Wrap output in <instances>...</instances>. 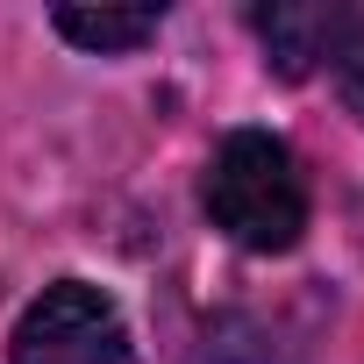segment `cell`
<instances>
[{"mask_svg": "<svg viewBox=\"0 0 364 364\" xmlns=\"http://www.w3.org/2000/svg\"><path fill=\"white\" fill-rule=\"evenodd\" d=\"M200 200H208V222H215L229 243L257 250V257L293 250L300 229H307V178H300L293 150H286L272 129H236V136H222Z\"/></svg>", "mask_w": 364, "mask_h": 364, "instance_id": "obj_1", "label": "cell"}, {"mask_svg": "<svg viewBox=\"0 0 364 364\" xmlns=\"http://www.w3.org/2000/svg\"><path fill=\"white\" fill-rule=\"evenodd\" d=\"M8 364H136V336L100 286L58 279L22 307L8 336Z\"/></svg>", "mask_w": 364, "mask_h": 364, "instance_id": "obj_2", "label": "cell"}, {"mask_svg": "<svg viewBox=\"0 0 364 364\" xmlns=\"http://www.w3.org/2000/svg\"><path fill=\"white\" fill-rule=\"evenodd\" d=\"M343 15H350V0H272V8H250V29L279 79H307L314 65H328Z\"/></svg>", "mask_w": 364, "mask_h": 364, "instance_id": "obj_3", "label": "cell"}, {"mask_svg": "<svg viewBox=\"0 0 364 364\" xmlns=\"http://www.w3.org/2000/svg\"><path fill=\"white\" fill-rule=\"evenodd\" d=\"M50 29L79 50H136L164 29V8H58Z\"/></svg>", "mask_w": 364, "mask_h": 364, "instance_id": "obj_4", "label": "cell"}, {"mask_svg": "<svg viewBox=\"0 0 364 364\" xmlns=\"http://www.w3.org/2000/svg\"><path fill=\"white\" fill-rule=\"evenodd\" d=\"M328 79H336V100L364 122V8L343 15V36H336V50H328Z\"/></svg>", "mask_w": 364, "mask_h": 364, "instance_id": "obj_5", "label": "cell"}]
</instances>
